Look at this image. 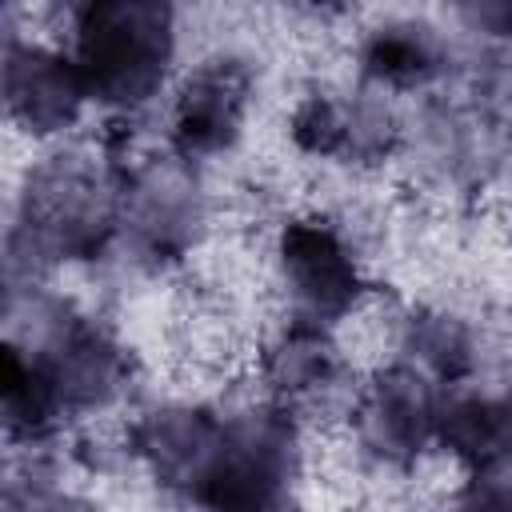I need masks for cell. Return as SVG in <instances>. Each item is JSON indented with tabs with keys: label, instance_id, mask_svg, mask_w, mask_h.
I'll return each instance as SVG.
<instances>
[{
	"label": "cell",
	"instance_id": "obj_1",
	"mask_svg": "<svg viewBox=\"0 0 512 512\" xmlns=\"http://www.w3.org/2000/svg\"><path fill=\"white\" fill-rule=\"evenodd\" d=\"M124 172L92 164L84 152H60L36 164L24 180L16 224L8 232V264L100 256L120 228Z\"/></svg>",
	"mask_w": 512,
	"mask_h": 512
},
{
	"label": "cell",
	"instance_id": "obj_2",
	"mask_svg": "<svg viewBox=\"0 0 512 512\" xmlns=\"http://www.w3.org/2000/svg\"><path fill=\"white\" fill-rule=\"evenodd\" d=\"M176 20L160 0H88L72 8V64L88 100L136 112L144 108L172 64Z\"/></svg>",
	"mask_w": 512,
	"mask_h": 512
},
{
	"label": "cell",
	"instance_id": "obj_3",
	"mask_svg": "<svg viewBox=\"0 0 512 512\" xmlns=\"http://www.w3.org/2000/svg\"><path fill=\"white\" fill-rule=\"evenodd\" d=\"M300 468L296 420L280 404L228 412L212 460L188 496L204 512H284Z\"/></svg>",
	"mask_w": 512,
	"mask_h": 512
},
{
	"label": "cell",
	"instance_id": "obj_4",
	"mask_svg": "<svg viewBox=\"0 0 512 512\" xmlns=\"http://www.w3.org/2000/svg\"><path fill=\"white\" fill-rule=\"evenodd\" d=\"M28 324L8 320V344L24 348L52 380L64 416L112 404L132 376V356L96 320L52 296H28Z\"/></svg>",
	"mask_w": 512,
	"mask_h": 512
},
{
	"label": "cell",
	"instance_id": "obj_5",
	"mask_svg": "<svg viewBox=\"0 0 512 512\" xmlns=\"http://www.w3.org/2000/svg\"><path fill=\"white\" fill-rule=\"evenodd\" d=\"M276 268L296 324L328 328L348 316L368 292L360 256L328 216L288 220L276 236Z\"/></svg>",
	"mask_w": 512,
	"mask_h": 512
},
{
	"label": "cell",
	"instance_id": "obj_6",
	"mask_svg": "<svg viewBox=\"0 0 512 512\" xmlns=\"http://www.w3.org/2000/svg\"><path fill=\"white\" fill-rule=\"evenodd\" d=\"M440 400L436 380H428L420 368L404 360L380 368L352 396V428L360 448L380 464L408 468L436 440Z\"/></svg>",
	"mask_w": 512,
	"mask_h": 512
},
{
	"label": "cell",
	"instance_id": "obj_7",
	"mask_svg": "<svg viewBox=\"0 0 512 512\" xmlns=\"http://www.w3.org/2000/svg\"><path fill=\"white\" fill-rule=\"evenodd\" d=\"M204 220L200 188L188 160H148L124 172L120 188V228L140 256L176 260L192 248Z\"/></svg>",
	"mask_w": 512,
	"mask_h": 512
},
{
	"label": "cell",
	"instance_id": "obj_8",
	"mask_svg": "<svg viewBox=\"0 0 512 512\" xmlns=\"http://www.w3.org/2000/svg\"><path fill=\"white\" fill-rule=\"evenodd\" d=\"M252 88H256V76L248 60L224 56V52L200 60L176 88L172 152L188 164L228 152L244 132Z\"/></svg>",
	"mask_w": 512,
	"mask_h": 512
},
{
	"label": "cell",
	"instance_id": "obj_9",
	"mask_svg": "<svg viewBox=\"0 0 512 512\" xmlns=\"http://www.w3.org/2000/svg\"><path fill=\"white\" fill-rule=\"evenodd\" d=\"M292 144L308 156H328L344 164H372L384 160L400 140V120L380 96H336V92H308L292 120Z\"/></svg>",
	"mask_w": 512,
	"mask_h": 512
},
{
	"label": "cell",
	"instance_id": "obj_10",
	"mask_svg": "<svg viewBox=\"0 0 512 512\" xmlns=\"http://www.w3.org/2000/svg\"><path fill=\"white\" fill-rule=\"evenodd\" d=\"M88 92L68 52L20 40H4V108L28 136H56L76 124Z\"/></svg>",
	"mask_w": 512,
	"mask_h": 512
},
{
	"label": "cell",
	"instance_id": "obj_11",
	"mask_svg": "<svg viewBox=\"0 0 512 512\" xmlns=\"http://www.w3.org/2000/svg\"><path fill=\"white\" fill-rule=\"evenodd\" d=\"M220 424L224 416L204 404H164L128 428V444L164 488L192 496L220 440Z\"/></svg>",
	"mask_w": 512,
	"mask_h": 512
},
{
	"label": "cell",
	"instance_id": "obj_12",
	"mask_svg": "<svg viewBox=\"0 0 512 512\" xmlns=\"http://www.w3.org/2000/svg\"><path fill=\"white\" fill-rule=\"evenodd\" d=\"M260 372L276 404L288 412L332 400L344 384V360L328 340V328H312L296 320L268 340L260 356Z\"/></svg>",
	"mask_w": 512,
	"mask_h": 512
},
{
	"label": "cell",
	"instance_id": "obj_13",
	"mask_svg": "<svg viewBox=\"0 0 512 512\" xmlns=\"http://www.w3.org/2000/svg\"><path fill=\"white\" fill-rule=\"evenodd\" d=\"M448 64L444 36L424 20H392L372 28L360 44V72L376 88L412 92L432 84Z\"/></svg>",
	"mask_w": 512,
	"mask_h": 512
},
{
	"label": "cell",
	"instance_id": "obj_14",
	"mask_svg": "<svg viewBox=\"0 0 512 512\" xmlns=\"http://www.w3.org/2000/svg\"><path fill=\"white\" fill-rule=\"evenodd\" d=\"M436 444L468 468L512 456V392H452L440 400Z\"/></svg>",
	"mask_w": 512,
	"mask_h": 512
},
{
	"label": "cell",
	"instance_id": "obj_15",
	"mask_svg": "<svg viewBox=\"0 0 512 512\" xmlns=\"http://www.w3.org/2000/svg\"><path fill=\"white\" fill-rule=\"evenodd\" d=\"M0 412L8 440H44L64 424V404L44 376V368L16 344H4V380H0Z\"/></svg>",
	"mask_w": 512,
	"mask_h": 512
},
{
	"label": "cell",
	"instance_id": "obj_16",
	"mask_svg": "<svg viewBox=\"0 0 512 512\" xmlns=\"http://www.w3.org/2000/svg\"><path fill=\"white\" fill-rule=\"evenodd\" d=\"M472 332L460 316L448 312H416L404 328V352L412 368H420L428 380L436 384H456L472 372Z\"/></svg>",
	"mask_w": 512,
	"mask_h": 512
},
{
	"label": "cell",
	"instance_id": "obj_17",
	"mask_svg": "<svg viewBox=\"0 0 512 512\" xmlns=\"http://www.w3.org/2000/svg\"><path fill=\"white\" fill-rule=\"evenodd\" d=\"M4 512H96V508L84 496L44 476H20L4 484Z\"/></svg>",
	"mask_w": 512,
	"mask_h": 512
},
{
	"label": "cell",
	"instance_id": "obj_18",
	"mask_svg": "<svg viewBox=\"0 0 512 512\" xmlns=\"http://www.w3.org/2000/svg\"><path fill=\"white\" fill-rule=\"evenodd\" d=\"M456 512H512V456L472 468L456 496Z\"/></svg>",
	"mask_w": 512,
	"mask_h": 512
}]
</instances>
